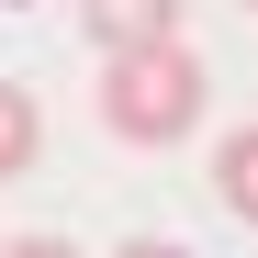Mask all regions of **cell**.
I'll use <instances>...</instances> for the list:
<instances>
[{"mask_svg": "<svg viewBox=\"0 0 258 258\" xmlns=\"http://www.w3.org/2000/svg\"><path fill=\"white\" fill-rule=\"evenodd\" d=\"M213 202H225L236 225H258V123H236V135L213 146Z\"/></svg>", "mask_w": 258, "mask_h": 258, "instance_id": "obj_4", "label": "cell"}, {"mask_svg": "<svg viewBox=\"0 0 258 258\" xmlns=\"http://www.w3.org/2000/svg\"><path fill=\"white\" fill-rule=\"evenodd\" d=\"M213 112V68L168 34V45H135V56H101V123L123 146H191Z\"/></svg>", "mask_w": 258, "mask_h": 258, "instance_id": "obj_1", "label": "cell"}, {"mask_svg": "<svg viewBox=\"0 0 258 258\" xmlns=\"http://www.w3.org/2000/svg\"><path fill=\"white\" fill-rule=\"evenodd\" d=\"M34 157H45V101L0 79V180H34Z\"/></svg>", "mask_w": 258, "mask_h": 258, "instance_id": "obj_3", "label": "cell"}, {"mask_svg": "<svg viewBox=\"0 0 258 258\" xmlns=\"http://www.w3.org/2000/svg\"><path fill=\"white\" fill-rule=\"evenodd\" d=\"M123 258H191V247H168V236H135V247H123Z\"/></svg>", "mask_w": 258, "mask_h": 258, "instance_id": "obj_6", "label": "cell"}, {"mask_svg": "<svg viewBox=\"0 0 258 258\" xmlns=\"http://www.w3.org/2000/svg\"><path fill=\"white\" fill-rule=\"evenodd\" d=\"M247 12H258V0H247Z\"/></svg>", "mask_w": 258, "mask_h": 258, "instance_id": "obj_7", "label": "cell"}, {"mask_svg": "<svg viewBox=\"0 0 258 258\" xmlns=\"http://www.w3.org/2000/svg\"><path fill=\"white\" fill-rule=\"evenodd\" d=\"M79 34L101 56H135V45H168L180 34V0H79Z\"/></svg>", "mask_w": 258, "mask_h": 258, "instance_id": "obj_2", "label": "cell"}, {"mask_svg": "<svg viewBox=\"0 0 258 258\" xmlns=\"http://www.w3.org/2000/svg\"><path fill=\"white\" fill-rule=\"evenodd\" d=\"M0 258H90V247H68V236H0Z\"/></svg>", "mask_w": 258, "mask_h": 258, "instance_id": "obj_5", "label": "cell"}]
</instances>
